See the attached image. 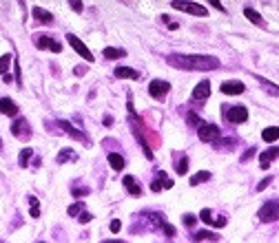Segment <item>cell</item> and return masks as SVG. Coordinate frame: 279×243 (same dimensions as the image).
I'll return each mask as SVG.
<instances>
[{
    "label": "cell",
    "instance_id": "6da1fadb",
    "mask_svg": "<svg viewBox=\"0 0 279 243\" xmlns=\"http://www.w3.org/2000/svg\"><path fill=\"white\" fill-rule=\"evenodd\" d=\"M169 64L175 69H184V71H211V69L219 67V60L213 56H184V53H171Z\"/></svg>",
    "mask_w": 279,
    "mask_h": 243
},
{
    "label": "cell",
    "instance_id": "7a4b0ae2",
    "mask_svg": "<svg viewBox=\"0 0 279 243\" xmlns=\"http://www.w3.org/2000/svg\"><path fill=\"white\" fill-rule=\"evenodd\" d=\"M257 217H259L261 224H273L275 219H279V199L266 201V204L259 208V215Z\"/></svg>",
    "mask_w": 279,
    "mask_h": 243
},
{
    "label": "cell",
    "instance_id": "3957f363",
    "mask_svg": "<svg viewBox=\"0 0 279 243\" xmlns=\"http://www.w3.org/2000/svg\"><path fill=\"white\" fill-rule=\"evenodd\" d=\"M171 7L178 9V11H186V14H191V16H199V18L208 14L206 7L198 5V2H182V0H175V2H171Z\"/></svg>",
    "mask_w": 279,
    "mask_h": 243
},
{
    "label": "cell",
    "instance_id": "277c9868",
    "mask_svg": "<svg viewBox=\"0 0 279 243\" xmlns=\"http://www.w3.org/2000/svg\"><path fill=\"white\" fill-rule=\"evenodd\" d=\"M198 135L202 142H217L219 139V129H217L215 124H208V122H202V124L198 126Z\"/></svg>",
    "mask_w": 279,
    "mask_h": 243
},
{
    "label": "cell",
    "instance_id": "5b68a950",
    "mask_svg": "<svg viewBox=\"0 0 279 243\" xmlns=\"http://www.w3.org/2000/svg\"><path fill=\"white\" fill-rule=\"evenodd\" d=\"M67 42L71 44L73 49H76V53H78V56H82V57H84V60H87V62H93V53L89 51V47H87V44H84V42H82V40L78 38V36L69 34V36H67Z\"/></svg>",
    "mask_w": 279,
    "mask_h": 243
},
{
    "label": "cell",
    "instance_id": "8992f818",
    "mask_svg": "<svg viewBox=\"0 0 279 243\" xmlns=\"http://www.w3.org/2000/svg\"><path fill=\"white\" fill-rule=\"evenodd\" d=\"M11 133L16 135L18 139H29L31 137V126H29V122H27V117H18L11 124Z\"/></svg>",
    "mask_w": 279,
    "mask_h": 243
},
{
    "label": "cell",
    "instance_id": "52a82bcc",
    "mask_svg": "<svg viewBox=\"0 0 279 243\" xmlns=\"http://www.w3.org/2000/svg\"><path fill=\"white\" fill-rule=\"evenodd\" d=\"M171 91V84L166 80H153L149 84V95L155 100H164V95Z\"/></svg>",
    "mask_w": 279,
    "mask_h": 243
},
{
    "label": "cell",
    "instance_id": "ba28073f",
    "mask_svg": "<svg viewBox=\"0 0 279 243\" xmlns=\"http://www.w3.org/2000/svg\"><path fill=\"white\" fill-rule=\"evenodd\" d=\"M224 115H226V119L231 122V124H241V122L248 119V111H246L244 106H231V109H224Z\"/></svg>",
    "mask_w": 279,
    "mask_h": 243
},
{
    "label": "cell",
    "instance_id": "9c48e42d",
    "mask_svg": "<svg viewBox=\"0 0 279 243\" xmlns=\"http://www.w3.org/2000/svg\"><path fill=\"white\" fill-rule=\"evenodd\" d=\"M199 219L208 225H215V228H224V225H226V217H217L215 212L208 208H204L202 212H199Z\"/></svg>",
    "mask_w": 279,
    "mask_h": 243
},
{
    "label": "cell",
    "instance_id": "30bf717a",
    "mask_svg": "<svg viewBox=\"0 0 279 243\" xmlns=\"http://www.w3.org/2000/svg\"><path fill=\"white\" fill-rule=\"evenodd\" d=\"M208 95H211V82L208 80H202L193 89V100L198 102V104H204V100H208Z\"/></svg>",
    "mask_w": 279,
    "mask_h": 243
},
{
    "label": "cell",
    "instance_id": "8fae6325",
    "mask_svg": "<svg viewBox=\"0 0 279 243\" xmlns=\"http://www.w3.org/2000/svg\"><path fill=\"white\" fill-rule=\"evenodd\" d=\"M166 188H173V181H171L169 177L159 170L158 172V181H155V179L151 181V190H153V192H162V190H166Z\"/></svg>",
    "mask_w": 279,
    "mask_h": 243
},
{
    "label": "cell",
    "instance_id": "7c38bea8",
    "mask_svg": "<svg viewBox=\"0 0 279 243\" xmlns=\"http://www.w3.org/2000/svg\"><path fill=\"white\" fill-rule=\"evenodd\" d=\"M58 126L62 131H67L69 135H71V137H76V139H80V142H84V139H87V135L82 133V131H78L76 126L71 124V122H67V119H58Z\"/></svg>",
    "mask_w": 279,
    "mask_h": 243
},
{
    "label": "cell",
    "instance_id": "4fadbf2b",
    "mask_svg": "<svg viewBox=\"0 0 279 243\" xmlns=\"http://www.w3.org/2000/svg\"><path fill=\"white\" fill-rule=\"evenodd\" d=\"M38 47H40V49H49V51H53V53H60V51H62V47H60L58 40L49 38V36H40V38H38Z\"/></svg>",
    "mask_w": 279,
    "mask_h": 243
},
{
    "label": "cell",
    "instance_id": "5bb4252c",
    "mask_svg": "<svg viewBox=\"0 0 279 243\" xmlns=\"http://www.w3.org/2000/svg\"><path fill=\"white\" fill-rule=\"evenodd\" d=\"M219 89L226 95H239V93H244V82H224Z\"/></svg>",
    "mask_w": 279,
    "mask_h": 243
},
{
    "label": "cell",
    "instance_id": "9a60e30c",
    "mask_svg": "<svg viewBox=\"0 0 279 243\" xmlns=\"http://www.w3.org/2000/svg\"><path fill=\"white\" fill-rule=\"evenodd\" d=\"M122 184H124V188H126V190H129L133 197H140V195H142V188H140V181H135V177L126 175L124 179H122Z\"/></svg>",
    "mask_w": 279,
    "mask_h": 243
},
{
    "label": "cell",
    "instance_id": "2e32d148",
    "mask_svg": "<svg viewBox=\"0 0 279 243\" xmlns=\"http://www.w3.org/2000/svg\"><path fill=\"white\" fill-rule=\"evenodd\" d=\"M279 157V148H268V150H264V153L259 155V164H261V168H268L270 166V162L273 159H277Z\"/></svg>",
    "mask_w": 279,
    "mask_h": 243
},
{
    "label": "cell",
    "instance_id": "e0dca14e",
    "mask_svg": "<svg viewBox=\"0 0 279 243\" xmlns=\"http://www.w3.org/2000/svg\"><path fill=\"white\" fill-rule=\"evenodd\" d=\"M0 113L9 115V117H14L16 113H18V106L14 104V100H9V97H2L0 100Z\"/></svg>",
    "mask_w": 279,
    "mask_h": 243
},
{
    "label": "cell",
    "instance_id": "ac0fdd59",
    "mask_svg": "<svg viewBox=\"0 0 279 243\" xmlns=\"http://www.w3.org/2000/svg\"><path fill=\"white\" fill-rule=\"evenodd\" d=\"M31 14H34V18L38 20V22H42V24L53 22V16L49 14V11H44L42 7H34V9H31Z\"/></svg>",
    "mask_w": 279,
    "mask_h": 243
},
{
    "label": "cell",
    "instance_id": "d6986e66",
    "mask_svg": "<svg viewBox=\"0 0 279 243\" xmlns=\"http://www.w3.org/2000/svg\"><path fill=\"white\" fill-rule=\"evenodd\" d=\"M116 77H122V80H138L140 73L135 71V69H129V67H118Z\"/></svg>",
    "mask_w": 279,
    "mask_h": 243
},
{
    "label": "cell",
    "instance_id": "ffe728a7",
    "mask_svg": "<svg viewBox=\"0 0 279 243\" xmlns=\"http://www.w3.org/2000/svg\"><path fill=\"white\" fill-rule=\"evenodd\" d=\"M244 16H246V18H248L253 24H259V27H264V18H261V16L257 14L253 7H244Z\"/></svg>",
    "mask_w": 279,
    "mask_h": 243
},
{
    "label": "cell",
    "instance_id": "44dd1931",
    "mask_svg": "<svg viewBox=\"0 0 279 243\" xmlns=\"http://www.w3.org/2000/svg\"><path fill=\"white\" fill-rule=\"evenodd\" d=\"M261 137H264V142H277L279 139V126H268V129H264Z\"/></svg>",
    "mask_w": 279,
    "mask_h": 243
},
{
    "label": "cell",
    "instance_id": "7402d4cb",
    "mask_svg": "<svg viewBox=\"0 0 279 243\" xmlns=\"http://www.w3.org/2000/svg\"><path fill=\"white\" fill-rule=\"evenodd\" d=\"M109 164L113 170H122V168H124V157L118 153H109Z\"/></svg>",
    "mask_w": 279,
    "mask_h": 243
},
{
    "label": "cell",
    "instance_id": "603a6c76",
    "mask_svg": "<svg viewBox=\"0 0 279 243\" xmlns=\"http://www.w3.org/2000/svg\"><path fill=\"white\" fill-rule=\"evenodd\" d=\"M124 56H126L124 49H113V47L104 49V57H109V60H118V57H124Z\"/></svg>",
    "mask_w": 279,
    "mask_h": 243
},
{
    "label": "cell",
    "instance_id": "cb8c5ba5",
    "mask_svg": "<svg viewBox=\"0 0 279 243\" xmlns=\"http://www.w3.org/2000/svg\"><path fill=\"white\" fill-rule=\"evenodd\" d=\"M31 155H34V150H31V148H22V150H20V159H18L20 168H27V166H29Z\"/></svg>",
    "mask_w": 279,
    "mask_h": 243
},
{
    "label": "cell",
    "instance_id": "d4e9b609",
    "mask_svg": "<svg viewBox=\"0 0 279 243\" xmlns=\"http://www.w3.org/2000/svg\"><path fill=\"white\" fill-rule=\"evenodd\" d=\"M257 82H259V86L261 89H266L270 93V95H279V86H275V84H270L266 77H257Z\"/></svg>",
    "mask_w": 279,
    "mask_h": 243
},
{
    "label": "cell",
    "instance_id": "484cf974",
    "mask_svg": "<svg viewBox=\"0 0 279 243\" xmlns=\"http://www.w3.org/2000/svg\"><path fill=\"white\" fill-rule=\"evenodd\" d=\"M208 179H211V172H208V170H202V172H198V175L191 177V186H199L202 181H208Z\"/></svg>",
    "mask_w": 279,
    "mask_h": 243
},
{
    "label": "cell",
    "instance_id": "4316f807",
    "mask_svg": "<svg viewBox=\"0 0 279 243\" xmlns=\"http://www.w3.org/2000/svg\"><path fill=\"white\" fill-rule=\"evenodd\" d=\"M29 212H31L34 219H38V217H40V204H38L36 197H29Z\"/></svg>",
    "mask_w": 279,
    "mask_h": 243
},
{
    "label": "cell",
    "instance_id": "83f0119b",
    "mask_svg": "<svg viewBox=\"0 0 279 243\" xmlns=\"http://www.w3.org/2000/svg\"><path fill=\"white\" fill-rule=\"evenodd\" d=\"M193 239H195V241H206V239H208V241H217V234L208 232V230H202V232H198Z\"/></svg>",
    "mask_w": 279,
    "mask_h": 243
},
{
    "label": "cell",
    "instance_id": "f1b7e54d",
    "mask_svg": "<svg viewBox=\"0 0 279 243\" xmlns=\"http://www.w3.org/2000/svg\"><path fill=\"white\" fill-rule=\"evenodd\" d=\"M82 212H84V204H80V201H76V204L69 208V217H80Z\"/></svg>",
    "mask_w": 279,
    "mask_h": 243
},
{
    "label": "cell",
    "instance_id": "f546056e",
    "mask_svg": "<svg viewBox=\"0 0 279 243\" xmlns=\"http://www.w3.org/2000/svg\"><path fill=\"white\" fill-rule=\"evenodd\" d=\"M9 64H11V56H9V53H5V56L0 57V73H2V75H7Z\"/></svg>",
    "mask_w": 279,
    "mask_h": 243
},
{
    "label": "cell",
    "instance_id": "4dcf8cb0",
    "mask_svg": "<svg viewBox=\"0 0 279 243\" xmlns=\"http://www.w3.org/2000/svg\"><path fill=\"white\" fill-rule=\"evenodd\" d=\"M69 159H73V150H71V148H64V150H60L58 164H64V162H69Z\"/></svg>",
    "mask_w": 279,
    "mask_h": 243
},
{
    "label": "cell",
    "instance_id": "1f68e13d",
    "mask_svg": "<svg viewBox=\"0 0 279 243\" xmlns=\"http://www.w3.org/2000/svg\"><path fill=\"white\" fill-rule=\"evenodd\" d=\"M186 170H188V157H182L178 164V172L179 175H186Z\"/></svg>",
    "mask_w": 279,
    "mask_h": 243
},
{
    "label": "cell",
    "instance_id": "d6a6232c",
    "mask_svg": "<svg viewBox=\"0 0 279 243\" xmlns=\"http://www.w3.org/2000/svg\"><path fill=\"white\" fill-rule=\"evenodd\" d=\"M186 122H188L191 126H199V124H202V119H199L195 113H188V115H186Z\"/></svg>",
    "mask_w": 279,
    "mask_h": 243
},
{
    "label": "cell",
    "instance_id": "836d02e7",
    "mask_svg": "<svg viewBox=\"0 0 279 243\" xmlns=\"http://www.w3.org/2000/svg\"><path fill=\"white\" fill-rule=\"evenodd\" d=\"M109 230H111V232H120V230H122V224H120V219H113V221H111Z\"/></svg>",
    "mask_w": 279,
    "mask_h": 243
},
{
    "label": "cell",
    "instance_id": "e575fe53",
    "mask_svg": "<svg viewBox=\"0 0 279 243\" xmlns=\"http://www.w3.org/2000/svg\"><path fill=\"white\" fill-rule=\"evenodd\" d=\"M270 184H273V177H266L264 181H259V184H257V190H264V188L270 186Z\"/></svg>",
    "mask_w": 279,
    "mask_h": 243
},
{
    "label": "cell",
    "instance_id": "d590c367",
    "mask_svg": "<svg viewBox=\"0 0 279 243\" xmlns=\"http://www.w3.org/2000/svg\"><path fill=\"white\" fill-rule=\"evenodd\" d=\"M73 197H82V195H89V188H73Z\"/></svg>",
    "mask_w": 279,
    "mask_h": 243
},
{
    "label": "cell",
    "instance_id": "8d00e7d4",
    "mask_svg": "<svg viewBox=\"0 0 279 243\" xmlns=\"http://www.w3.org/2000/svg\"><path fill=\"white\" fill-rule=\"evenodd\" d=\"M195 221H198V219H195V215H184V224H186L188 228H191V225H195Z\"/></svg>",
    "mask_w": 279,
    "mask_h": 243
},
{
    "label": "cell",
    "instance_id": "74e56055",
    "mask_svg": "<svg viewBox=\"0 0 279 243\" xmlns=\"http://www.w3.org/2000/svg\"><path fill=\"white\" fill-rule=\"evenodd\" d=\"M91 219H93V217L89 215V212H82V215H80V224H87V221H91Z\"/></svg>",
    "mask_w": 279,
    "mask_h": 243
},
{
    "label": "cell",
    "instance_id": "f35d334b",
    "mask_svg": "<svg viewBox=\"0 0 279 243\" xmlns=\"http://www.w3.org/2000/svg\"><path fill=\"white\" fill-rule=\"evenodd\" d=\"M253 153H257L255 148H250V150H248V153H246V155H241V162H248V159L253 157Z\"/></svg>",
    "mask_w": 279,
    "mask_h": 243
},
{
    "label": "cell",
    "instance_id": "ab89813d",
    "mask_svg": "<svg viewBox=\"0 0 279 243\" xmlns=\"http://www.w3.org/2000/svg\"><path fill=\"white\" fill-rule=\"evenodd\" d=\"M211 5H213V7H217V9H219V11H226V7L221 5L219 0H211Z\"/></svg>",
    "mask_w": 279,
    "mask_h": 243
},
{
    "label": "cell",
    "instance_id": "60d3db41",
    "mask_svg": "<svg viewBox=\"0 0 279 243\" xmlns=\"http://www.w3.org/2000/svg\"><path fill=\"white\" fill-rule=\"evenodd\" d=\"M71 7H73V9H76V11H80V9H82V5H80V2H71Z\"/></svg>",
    "mask_w": 279,
    "mask_h": 243
},
{
    "label": "cell",
    "instance_id": "b9f144b4",
    "mask_svg": "<svg viewBox=\"0 0 279 243\" xmlns=\"http://www.w3.org/2000/svg\"><path fill=\"white\" fill-rule=\"evenodd\" d=\"M178 27H179L178 22H169V29H171V31H175V29H178Z\"/></svg>",
    "mask_w": 279,
    "mask_h": 243
},
{
    "label": "cell",
    "instance_id": "7bdbcfd3",
    "mask_svg": "<svg viewBox=\"0 0 279 243\" xmlns=\"http://www.w3.org/2000/svg\"><path fill=\"white\" fill-rule=\"evenodd\" d=\"M104 243H120V241H104Z\"/></svg>",
    "mask_w": 279,
    "mask_h": 243
},
{
    "label": "cell",
    "instance_id": "ee69618b",
    "mask_svg": "<svg viewBox=\"0 0 279 243\" xmlns=\"http://www.w3.org/2000/svg\"><path fill=\"white\" fill-rule=\"evenodd\" d=\"M0 146H2V142H0Z\"/></svg>",
    "mask_w": 279,
    "mask_h": 243
}]
</instances>
